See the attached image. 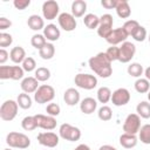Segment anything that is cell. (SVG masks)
<instances>
[{"mask_svg":"<svg viewBox=\"0 0 150 150\" xmlns=\"http://www.w3.org/2000/svg\"><path fill=\"white\" fill-rule=\"evenodd\" d=\"M128 38V34L124 32V29L122 27H118V28H115L112 29V32L109 34V36L105 39L108 43H110L111 46H116L118 43H123L125 42Z\"/></svg>","mask_w":150,"mask_h":150,"instance_id":"2e32d148","label":"cell"},{"mask_svg":"<svg viewBox=\"0 0 150 150\" xmlns=\"http://www.w3.org/2000/svg\"><path fill=\"white\" fill-rule=\"evenodd\" d=\"M111 90L108 87H101L97 90V100L100 103H108L109 101H111Z\"/></svg>","mask_w":150,"mask_h":150,"instance_id":"f546056e","label":"cell"},{"mask_svg":"<svg viewBox=\"0 0 150 150\" xmlns=\"http://www.w3.org/2000/svg\"><path fill=\"white\" fill-rule=\"evenodd\" d=\"M74 150H90V148L87 144H79Z\"/></svg>","mask_w":150,"mask_h":150,"instance_id":"681fc988","label":"cell"},{"mask_svg":"<svg viewBox=\"0 0 150 150\" xmlns=\"http://www.w3.org/2000/svg\"><path fill=\"white\" fill-rule=\"evenodd\" d=\"M6 143L11 148H16V149H27L30 145V139L28 136H26L22 132H16L12 131L7 135L6 137Z\"/></svg>","mask_w":150,"mask_h":150,"instance_id":"7a4b0ae2","label":"cell"},{"mask_svg":"<svg viewBox=\"0 0 150 150\" xmlns=\"http://www.w3.org/2000/svg\"><path fill=\"white\" fill-rule=\"evenodd\" d=\"M117 1L118 0H102L101 1V5L104 8H107V9H112V8H116Z\"/></svg>","mask_w":150,"mask_h":150,"instance_id":"f6af8a7d","label":"cell"},{"mask_svg":"<svg viewBox=\"0 0 150 150\" xmlns=\"http://www.w3.org/2000/svg\"><path fill=\"white\" fill-rule=\"evenodd\" d=\"M98 150H117L115 146H112V145H109V144H105V145H102V146H100V149Z\"/></svg>","mask_w":150,"mask_h":150,"instance_id":"c3c4849f","label":"cell"},{"mask_svg":"<svg viewBox=\"0 0 150 150\" xmlns=\"http://www.w3.org/2000/svg\"><path fill=\"white\" fill-rule=\"evenodd\" d=\"M135 53H136V46L132 42L125 41L120 47V60L118 61L122 63H128L134 57Z\"/></svg>","mask_w":150,"mask_h":150,"instance_id":"30bf717a","label":"cell"},{"mask_svg":"<svg viewBox=\"0 0 150 150\" xmlns=\"http://www.w3.org/2000/svg\"><path fill=\"white\" fill-rule=\"evenodd\" d=\"M137 137L136 135H130V134H122L120 136V144L125 148V149H132L137 145Z\"/></svg>","mask_w":150,"mask_h":150,"instance_id":"603a6c76","label":"cell"},{"mask_svg":"<svg viewBox=\"0 0 150 150\" xmlns=\"http://www.w3.org/2000/svg\"><path fill=\"white\" fill-rule=\"evenodd\" d=\"M116 13L122 19H128L131 14V8L129 6V2L127 0H118L116 6Z\"/></svg>","mask_w":150,"mask_h":150,"instance_id":"7402d4cb","label":"cell"},{"mask_svg":"<svg viewBox=\"0 0 150 150\" xmlns=\"http://www.w3.org/2000/svg\"><path fill=\"white\" fill-rule=\"evenodd\" d=\"M39 82H45L47 80H49L50 77V70L46 67H39L38 69H35V76H34Z\"/></svg>","mask_w":150,"mask_h":150,"instance_id":"e575fe53","label":"cell"},{"mask_svg":"<svg viewBox=\"0 0 150 150\" xmlns=\"http://www.w3.org/2000/svg\"><path fill=\"white\" fill-rule=\"evenodd\" d=\"M12 42H13V38L11 34L5 33V32L0 33V47H2V48L8 47L12 45Z\"/></svg>","mask_w":150,"mask_h":150,"instance_id":"b9f144b4","label":"cell"},{"mask_svg":"<svg viewBox=\"0 0 150 150\" xmlns=\"http://www.w3.org/2000/svg\"><path fill=\"white\" fill-rule=\"evenodd\" d=\"M112 23H114V20H112V16L110 14H103L101 18H100V25L97 27V34L103 38V39H107L109 36V34L112 32Z\"/></svg>","mask_w":150,"mask_h":150,"instance_id":"9c48e42d","label":"cell"},{"mask_svg":"<svg viewBox=\"0 0 150 150\" xmlns=\"http://www.w3.org/2000/svg\"><path fill=\"white\" fill-rule=\"evenodd\" d=\"M21 127L23 130L26 131H32L34 129L38 128V124H36V120L34 116H26L22 121H21Z\"/></svg>","mask_w":150,"mask_h":150,"instance_id":"d6a6232c","label":"cell"},{"mask_svg":"<svg viewBox=\"0 0 150 150\" xmlns=\"http://www.w3.org/2000/svg\"><path fill=\"white\" fill-rule=\"evenodd\" d=\"M87 11V2L84 0H75L71 4V14L74 18H81Z\"/></svg>","mask_w":150,"mask_h":150,"instance_id":"44dd1931","label":"cell"},{"mask_svg":"<svg viewBox=\"0 0 150 150\" xmlns=\"http://www.w3.org/2000/svg\"><path fill=\"white\" fill-rule=\"evenodd\" d=\"M38 141L41 145L47 146V148H55L59 144V135L52 131H46V132H40L38 135Z\"/></svg>","mask_w":150,"mask_h":150,"instance_id":"5bb4252c","label":"cell"},{"mask_svg":"<svg viewBox=\"0 0 150 150\" xmlns=\"http://www.w3.org/2000/svg\"><path fill=\"white\" fill-rule=\"evenodd\" d=\"M144 75H145V79L150 82V66H149L148 68L144 69Z\"/></svg>","mask_w":150,"mask_h":150,"instance_id":"f907efd6","label":"cell"},{"mask_svg":"<svg viewBox=\"0 0 150 150\" xmlns=\"http://www.w3.org/2000/svg\"><path fill=\"white\" fill-rule=\"evenodd\" d=\"M18 108L19 104L14 100H7L5 101L0 107V117L2 121L9 122L15 118L18 115Z\"/></svg>","mask_w":150,"mask_h":150,"instance_id":"3957f363","label":"cell"},{"mask_svg":"<svg viewBox=\"0 0 150 150\" xmlns=\"http://www.w3.org/2000/svg\"><path fill=\"white\" fill-rule=\"evenodd\" d=\"M138 138L144 144H150V124H144L138 131Z\"/></svg>","mask_w":150,"mask_h":150,"instance_id":"836d02e7","label":"cell"},{"mask_svg":"<svg viewBox=\"0 0 150 150\" xmlns=\"http://www.w3.org/2000/svg\"><path fill=\"white\" fill-rule=\"evenodd\" d=\"M11 26H12L11 20H8V19L5 18V16H1V18H0V29H1V30L7 29V28H9Z\"/></svg>","mask_w":150,"mask_h":150,"instance_id":"bcb514c9","label":"cell"},{"mask_svg":"<svg viewBox=\"0 0 150 150\" xmlns=\"http://www.w3.org/2000/svg\"><path fill=\"white\" fill-rule=\"evenodd\" d=\"M59 135L61 138L66 141L76 142L81 138V130L77 127H74L69 123H63L59 128Z\"/></svg>","mask_w":150,"mask_h":150,"instance_id":"277c9868","label":"cell"},{"mask_svg":"<svg viewBox=\"0 0 150 150\" xmlns=\"http://www.w3.org/2000/svg\"><path fill=\"white\" fill-rule=\"evenodd\" d=\"M13 5L16 9H26L30 5V0H14Z\"/></svg>","mask_w":150,"mask_h":150,"instance_id":"ee69618b","label":"cell"},{"mask_svg":"<svg viewBox=\"0 0 150 150\" xmlns=\"http://www.w3.org/2000/svg\"><path fill=\"white\" fill-rule=\"evenodd\" d=\"M22 68H23V70L25 71H33V70H35V68H36V62H35V60L33 59V57H30V56H27L25 60H23V62H22V66H21Z\"/></svg>","mask_w":150,"mask_h":150,"instance_id":"60d3db41","label":"cell"},{"mask_svg":"<svg viewBox=\"0 0 150 150\" xmlns=\"http://www.w3.org/2000/svg\"><path fill=\"white\" fill-rule=\"evenodd\" d=\"M141 129V117L137 114H129L123 123V131L125 134L136 135Z\"/></svg>","mask_w":150,"mask_h":150,"instance_id":"ba28073f","label":"cell"},{"mask_svg":"<svg viewBox=\"0 0 150 150\" xmlns=\"http://www.w3.org/2000/svg\"><path fill=\"white\" fill-rule=\"evenodd\" d=\"M4 150H12V149H4Z\"/></svg>","mask_w":150,"mask_h":150,"instance_id":"db71d44e","label":"cell"},{"mask_svg":"<svg viewBox=\"0 0 150 150\" xmlns=\"http://www.w3.org/2000/svg\"><path fill=\"white\" fill-rule=\"evenodd\" d=\"M134 87H135V90H136L137 93H139V94H145V93H149V90H150V82H149L146 79L139 77V79L136 80Z\"/></svg>","mask_w":150,"mask_h":150,"instance_id":"f1b7e54d","label":"cell"},{"mask_svg":"<svg viewBox=\"0 0 150 150\" xmlns=\"http://www.w3.org/2000/svg\"><path fill=\"white\" fill-rule=\"evenodd\" d=\"M23 68L20 66H1L0 79L1 80H20L23 77Z\"/></svg>","mask_w":150,"mask_h":150,"instance_id":"8992f818","label":"cell"},{"mask_svg":"<svg viewBox=\"0 0 150 150\" xmlns=\"http://www.w3.org/2000/svg\"><path fill=\"white\" fill-rule=\"evenodd\" d=\"M55 54V47L53 43L47 42L40 50H39V55L41 56V59L43 60H50Z\"/></svg>","mask_w":150,"mask_h":150,"instance_id":"4316f807","label":"cell"},{"mask_svg":"<svg viewBox=\"0 0 150 150\" xmlns=\"http://www.w3.org/2000/svg\"><path fill=\"white\" fill-rule=\"evenodd\" d=\"M74 82L79 88H82V89H86V90H91L97 86L96 76L90 75V74H83V73H80V74L75 75Z\"/></svg>","mask_w":150,"mask_h":150,"instance_id":"52a82bcc","label":"cell"},{"mask_svg":"<svg viewBox=\"0 0 150 150\" xmlns=\"http://www.w3.org/2000/svg\"><path fill=\"white\" fill-rule=\"evenodd\" d=\"M136 112L142 118H150V103L146 101H142L136 107Z\"/></svg>","mask_w":150,"mask_h":150,"instance_id":"83f0119b","label":"cell"},{"mask_svg":"<svg viewBox=\"0 0 150 150\" xmlns=\"http://www.w3.org/2000/svg\"><path fill=\"white\" fill-rule=\"evenodd\" d=\"M16 102H18L19 107L22 109H29L32 107V98H30L29 94H26V93L19 94Z\"/></svg>","mask_w":150,"mask_h":150,"instance_id":"1f68e13d","label":"cell"},{"mask_svg":"<svg viewBox=\"0 0 150 150\" xmlns=\"http://www.w3.org/2000/svg\"><path fill=\"white\" fill-rule=\"evenodd\" d=\"M90 69L98 75L102 79H108L112 74V67H111V61L107 56L105 53L101 52L97 53L95 56H91L88 61Z\"/></svg>","mask_w":150,"mask_h":150,"instance_id":"6da1fadb","label":"cell"},{"mask_svg":"<svg viewBox=\"0 0 150 150\" xmlns=\"http://www.w3.org/2000/svg\"><path fill=\"white\" fill-rule=\"evenodd\" d=\"M8 57H9L8 52H7L5 48H1V49H0V63L4 64V63L8 60Z\"/></svg>","mask_w":150,"mask_h":150,"instance_id":"7dc6e473","label":"cell"},{"mask_svg":"<svg viewBox=\"0 0 150 150\" xmlns=\"http://www.w3.org/2000/svg\"><path fill=\"white\" fill-rule=\"evenodd\" d=\"M148 39H149V42H150V34H149V38Z\"/></svg>","mask_w":150,"mask_h":150,"instance_id":"f5cc1de1","label":"cell"},{"mask_svg":"<svg viewBox=\"0 0 150 150\" xmlns=\"http://www.w3.org/2000/svg\"><path fill=\"white\" fill-rule=\"evenodd\" d=\"M104 53L107 54V56L109 57V60H110L111 62L120 60V47L111 46V47H109Z\"/></svg>","mask_w":150,"mask_h":150,"instance_id":"f35d334b","label":"cell"},{"mask_svg":"<svg viewBox=\"0 0 150 150\" xmlns=\"http://www.w3.org/2000/svg\"><path fill=\"white\" fill-rule=\"evenodd\" d=\"M30 43H32V46L34 48H36V49L40 50L47 43V40H46V38H45L43 34H34L32 36V39H30Z\"/></svg>","mask_w":150,"mask_h":150,"instance_id":"d590c367","label":"cell"},{"mask_svg":"<svg viewBox=\"0 0 150 150\" xmlns=\"http://www.w3.org/2000/svg\"><path fill=\"white\" fill-rule=\"evenodd\" d=\"M96 108H97V102H96V100L93 98V97H86V98H83V100L81 101V103H80V109H81V111H82L83 114H86V115L93 114V112L96 110Z\"/></svg>","mask_w":150,"mask_h":150,"instance_id":"ac0fdd59","label":"cell"},{"mask_svg":"<svg viewBox=\"0 0 150 150\" xmlns=\"http://www.w3.org/2000/svg\"><path fill=\"white\" fill-rule=\"evenodd\" d=\"M46 111H47V115L55 117V116H57L60 114L61 108H60V105L57 103H49L47 105V108H46Z\"/></svg>","mask_w":150,"mask_h":150,"instance_id":"7bdbcfd3","label":"cell"},{"mask_svg":"<svg viewBox=\"0 0 150 150\" xmlns=\"http://www.w3.org/2000/svg\"><path fill=\"white\" fill-rule=\"evenodd\" d=\"M27 25L30 29L33 30H40V29H43L45 28V21L43 19L38 15V14H33L28 18L27 20Z\"/></svg>","mask_w":150,"mask_h":150,"instance_id":"d4e9b609","label":"cell"},{"mask_svg":"<svg viewBox=\"0 0 150 150\" xmlns=\"http://www.w3.org/2000/svg\"><path fill=\"white\" fill-rule=\"evenodd\" d=\"M20 87H21V89H22L23 93H26V94H32V93H35L40 86H39V81H38L35 77L28 76V77H25V79L21 81Z\"/></svg>","mask_w":150,"mask_h":150,"instance_id":"e0dca14e","label":"cell"},{"mask_svg":"<svg viewBox=\"0 0 150 150\" xmlns=\"http://www.w3.org/2000/svg\"><path fill=\"white\" fill-rule=\"evenodd\" d=\"M97 115H98V118H100L101 121H104V122H105V121H109V120H111V117H112L111 108L108 107V105H102V107L98 109Z\"/></svg>","mask_w":150,"mask_h":150,"instance_id":"74e56055","label":"cell"},{"mask_svg":"<svg viewBox=\"0 0 150 150\" xmlns=\"http://www.w3.org/2000/svg\"><path fill=\"white\" fill-rule=\"evenodd\" d=\"M34 117L36 120L38 128H41L45 130H53L56 127V120L53 116L38 114V115H34Z\"/></svg>","mask_w":150,"mask_h":150,"instance_id":"9a60e30c","label":"cell"},{"mask_svg":"<svg viewBox=\"0 0 150 150\" xmlns=\"http://www.w3.org/2000/svg\"><path fill=\"white\" fill-rule=\"evenodd\" d=\"M60 27L66 32H73L76 28V19L73 16L71 13H61L57 18Z\"/></svg>","mask_w":150,"mask_h":150,"instance_id":"4fadbf2b","label":"cell"},{"mask_svg":"<svg viewBox=\"0 0 150 150\" xmlns=\"http://www.w3.org/2000/svg\"><path fill=\"white\" fill-rule=\"evenodd\" d=\"M83 22L87 26V28H89V29H95L96 28L97 29V27L100 25V18L94 13H88V14L84 15Z\"/></svg>","mask_w":150,"mask_h":150,"instance_id":"484cf974","label":"cell"},{"mask_svg":"<svg viewBox=\"0 0 150 150\" xmlns=\"http://www.w3.org/2000/svg\"><path fill=\"white\" fill-rule=\"evenodd\" d=\"M43 35H45L46 40L53 42V41H56V40L60 39L61 32H60V29L56 27V25L49 23V25H47V26L43 28Z\"/></svg>","mask_w":150,"mask_h":150,"instance_id":"d6986e66","label":"cell"},{"mask_svg":"<svg viewBox=\"0 0 150 150\" xmlns=\"http://www.w3.org/2000/svg\"><path fill=\"white\" fill-rule=\"evenodd\" d=\"M128 74L130 75V76H132V77H137V79H139L141 77V75L144 73V69H143V66L141 64V63H138V62H132V63H130V66H128Z\"/></svg>","mask_w":150,"mask_h":150,"instance_id":"4dcf8cb0","label":"cell"},{"mask_svg":"<svg viewBox=\"0 0 150 150\" xmlns=\"http://www.w3.org/2000/svg\"><path fill=\"white\" fill-rule=\"evenodd\" d=\"M63 100L68 105H75L80 102V93L75 88H68L63 94Z\"/></svg>","mask_w":150,"mask_h":150,"instance_id":"ffe728a7","label":"cell"},{"mask_svg":"<svg viewBox=\"0 0 150 150\" xmlns=\"http://www.w3.org/2000/svg\"><path fill=\"white\" fill-rule=\"evenodd\" d=\"M131 36L134 38L135 41L143 42V41L146 39V29H145L143 26H139V27L134 32V34H132Z\"/></svg>","mask_w":150,"mask_h":150,"instance_id":"ab89813d","label":"cell"},{"mask_svg":"<svg viewBox=\"0 0 150 150\" xmlns=\"http://www.w3.org/2000/svg\"><path fill=\"white\" fill-rule=\"evenodd\" d=\"M9 57L14 63H22L23 60L27 57L26 56V52L21 46H16L14 48L11 49L9 52Z\"/></svg>","mask_w":150,"mask_h":150,"instance_id":"cb8c5ba5","label":"cell"},{"mask_svg":"<svg viewBox=\"0 0 150 150\" xmlns=\"http://www.w3.org/2000/svg\"><path fill=\"white\" fill-rule=\"evenodd\" d=\"M130 93L127 88H118L111 95V102L116 107H122L129 103L130 101Z\"/></svg>","mask_w":150,"mask_h":150,"instance_id":"7c38bea8","label":"cell"},{"mask_svg":"<svg viewBox=\"0 0 150 150\" xmlns=\"http://www.w3.org/2000/svg\"><path fill=\"white\" fill-rule=\"evenodd\" d=\"M141 25L138 23V21H136V20H128V21H125L124 22V25L122 26V28L124 29V32L128 34V36L129 35H132L134 34V32Z\"/></svg>","mask_w":150,"mask_h":150,"instance_id":"8d00e7d4","label":"cell"},{"mask_svg":"<svg viewBox=\"0 0 150 150\" xmlns=\"http://www.w3.org/2000/svg\"><path fill=\"white\" fill-rule=\"evenodd\" d=\"M59 4L55 0H47L42 4V15L47 20H54L59 15Z\"/></svg>","mask_w":150,"mask_h":150,"instance_id":"8fae6325","label":"cell"},{"mask_svg":"<svg viewBox=\"0 0 150 150\" xmlns=\"http://www.w3.org/2000/svg\"><path fill=\"white\" fill-rule=\"evenodd\" d=\"M148 100L150 101V90H149V93H148Z\"/></svg>","mask_w":150,"mask_h":150,"instance_id":"816d5d0a","label":"cell"},{"mask_svg":"<svg viewBox=\"0 0 150 150\" xmlns=\"http://www.w3.org/2000/svg\"><path fill=\"white\" fill-rule=\"evenodd\" d=\"M55 97V89L49 84H42L34 93V100L39 104H43L50 102Z\"/></svg>","mask_w":150,"mask_h":150,"instance_id":"5b68a950","label":"cell"}]
</instances>
